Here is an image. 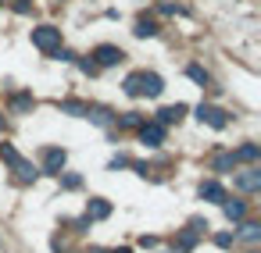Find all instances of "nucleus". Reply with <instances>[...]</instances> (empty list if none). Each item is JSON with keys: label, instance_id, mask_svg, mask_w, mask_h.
<instances>
[{"label": "nucleus", "instance_id": "obj_1", "mask_svg": "<svg viewBox=\"0 0 261 253\" xmlns=\"http://www.w3.org/2000/svg\"><path fill=\"white\" fill-rule=\"evenodd\" d=\"M33 47H40L43 54H50L54 47H61V29H54V25H40V29H33Z\"/></svg>", "mask_w": 261, "mask_h": 253}, {"label": "nucleus", "instance_id": "obj_2", "mask_svg": "<svg viewBox=\"0 0 261 253\" xmlns=\"http://www.w3.org/2000/svg\"><path fill=\"white\" fill-rule=\"evenodd\" d=\"M197 118H200L204 125H211V129H225V125H229V114H225L222 107H215V104H200V107H197Z\"/></svg>", "mask_w": 261, "mask_h": 253}, {"label": "nucleus", "instance_id": "obj_3", "mask_svg": "<svg viewBox=\"0 0 261 253\" xmlns=\"http://www.w3.org/2000/svg\"><path fill=\"white\" fill-rule=\"evenodd\" d=\"M118 61H125V54H122L118 47H111V43H100V47L93 50V65H97V68H111V65H118Z\"/></svg>", "mask_w": 261, "mask_h": 253}, {"label": "nucleus", "instance_id": "obj_4", "mask_svg": "<svg viewBox=\"0 0 261 253\" xmlns=\"http://www.w3.org/2000/svg\"><path fill=\"white\" fill-rule=\"evenodd\" d=\"M65 161H68V153H65L61 146H47V150H43V171H47V175H61V171H65Z\"/></svg>", "mask_w": 261, "mask_h": 253}, {"label": "nucleus", "instance_id": "obj_5", "mask_svg": "<svg viewBox=\"0 0 261 253\" xmlns=\"http://www.w3.org/2000/svg\"><path fill=\"white\" fill-rule=\"evenodd\" d=\"M140 139H143L150 150H158V146L165 143V125H158V121L147 125V121H143V125H140Z\"/></svg>", "mask_w": 261, "mask_h": 253}, {"label": "nucleus", "instance_id": "obj_6", "mask_svg": "<svg viewBox=\"0 0 261 253\" xmlns=\"http://www.w3.org/2000/svg\"><path fill=\"white\" fill-rule=\"evenodd\" d=\"M140 86H143L140 97H161L165 93V79L154 75V72H140Z\"/></svg>", "mask_w": 261, "mask_h": 253}, {"label": "nucleus", "instance_id": "obj_7", "mask_svg": "<svg viewBox=\"0 0 261 253\" xmlns=\"http://www.w3.org/2000/svg\"><path fill=\"white\" fill-rule=\"evenodd\" d=\"M236 189H243V193H257V189H261V168H247L243 175H236Z\"/></svg>", "mask_w": 261, "mask_h": 253}, {"label": "nucleus", "instance_id": "obj_8", "mask_svg": "<svg viewBox=\"0 0 261 253\" xmlns=\"http://www.w3.org/2000/svg\"><path fill=\"white\" fill-rule=\"evenodd\" d=\"M200 200H207V203H222L225 200V189H222V182H215V178H207V182H200Z\"/></svg>", "mask_w": 261, "mask_h": 253}, {"label": "nucleus", "instance_id": "obj_9", "mask_svg": "<svg viewBox=\"0 0 261 253\" xmlns=\"http://www.w3.org/2000/svg\"><path fill=\"white\" fill-rule=\"evenodd\" d=\"M108 214H111V203H108V200H100V196H93V200L86 203V217H90V221H104Z\"/></svg>", "mask_w": 261, "mask_h": 253}, {"label": "nucleus", "instance_id": "obj_10", "mask_svg": "<svg viewBox=\"0 0 261 253\" xmlns=\"http://www.w3.org/2000/svg\"><path fill=\"white\" fill-rule=\"evenodd\" d=\"M222 210H225L229 221H243V217H247V200H229V196H225V200H222Z\"/></svg>", "mask_w": 261, "mask_h": 253}, {"label": "nucleus", "instance_id": "obj_11", "mask_svg": "<svg viewBox=\"0 0 261 253\" xmlns=\"http://www.w3.org/2000/svg\"><path fill=\"white\" fill-rule=\"evenodd\" d=\"M193 246H197V232H193V228H182L179 239L172 242V253H190Z\"/></svg>", "mask_w": 261, "mask_h": 253}, {"label": "nucleus", "instance_id": "obj_12", "mask_svg": "<svg viewBox=\"0 0 261 253\" xmlns=\"http://www.w3.org/2000/svg\"><path fill=\"white\" fill-rule=\"evenodd\" d=\"M186 114V104H172V107H161L158 111V125H172V121H179Z\"/></svg>", "mask_w": 261, "mask_h": 253}, {"label": "nucleus", "instance_id": "obj_13", "mask_svg": "<svg viewBox=\"0 0 261 253\" xmlns=\"http://www.w3.org/2000/svg\"><path fill=\"white\" fill-rule=\"evenodd\" d=\"M232 239H243V242H257V239H261V225H257V221H243V225H240V232H236Z\"/></svg>", "mask_w": 261, "mask_h": 253}, {"label": "nucleus", "instance_id": "obj_14", "mask_svg": "<svg viewBox=\"0 0 261 253\" xmlns=\"http://www.w3.org/2000/svg\"><path fill=\"white\" fill-rule=\"evenodd\" d=\"M33 107H36L33 93H15V97H11V111H15V114H25V111H33Z\"/></svg>", "mask_w": 261, "mask_h": 253}, {"label": "nucleus", "instance_id": "obj_15", "mask_svg": "<svg viewBox=\"0 0 261 253\" xmlns=\"http://www.w3.org/2000/svg\"><path fill=\"white\" fill-rule=\"evenodd\" d=\"M86 118H90L93 125H111V121H115V114H111L108 107H86Z\"/></svg>", "mask_w": 261, "mask_h": 253}, {"label": "nucleus", "instance_id": "obj_16", "mask_svg": "<svg viewBox=\"0 0 261 253\" xmlns=\"http://www.w3.org/2000/svg\"><path fill=\"white\" fill-rule=\"evenodd\" d=\"M15 171H18V182H36V178H40V168H33L29 161H18Z\"/></svg>", "mask_w": 261, "mask_h": 253}, {"label": "nucleus", "instance_id": "obj_17", "mask_svg": "<svg viewBox=\"0 0 261 253\" xmlns=\"http://www.w3.org/2000/svg\"><path fill=\"white\" fill-rule=\"evenodd\" d=\"M232 157H236V161H257V157H261V150H257V143H243Z\"/></svg>", "mask_w": 261, "mask_h": 253}, {"label": "nucleus", "instance_id": "obj_18", "mask_svg": "<svg viewBox=\"0 0 261 253\" xmlns=\"http://www.w3.org/2000/svg\"><path fill=\"white\" fill-rule=\"evenodd\" d=\"M211 168H215L218 175H225V171H232V168H236V157H232V153H218Z\"/></svg>", "mask_w": 261, "mask_h": 253}, {"label": "nucleus", "instance_id": "obj_19", "mask_svg": "<svg viewBox=\"0 0 261 253\" xmlns=\"http://www.w3.org/2000/svg\"><path fill=\"white\" fill-rule=\"evenodd\" d=\"M186 75H190L197 86H207V82H211V79H207V72H204L200 65H186Z\"/></svg>", "mask_w": 261, "mask_h": 253}, {"label": "nucleus", "instance_id": "obj_20", "mask_svg": "<svg viewBox=\"0 0 261 253\" xmlns=\"http://www.w3.org/2000/svg\"><path fill=\"white\" fill-rule=\"evenodd\" d=\"M133 33H136V36H140V40H147V36H154V33H158V25H154V22H147V18H140V22H136V29H133Z\"/></svg>", "mask_w": 261, "mask_h": 253}, {"label": "nucleus", "instance_id": "obj_21", "mask_svg": "<svg viewBox=\"0 0 261 253\" xmlns=\"http://www.w3.org/2000/svg\"><path fill=\"white\" fill-rule=\"evenodd\" d=\"M125 93H129V97H140V93H143V86H140V72H133V75L125 79Z\"/></svg>", "mask_w": 261, "mask_h": 253}, {"label": "nucleus", "instance_id": "obj_22", "mask_svg": "<svg viewBox=\"0 0 261 253\" xmlns=\"http://www.w3.org/2000/svg\"><path fill=\"white\" fill-rule=\"evenodd\" d=\"M0 157H4V161H8L11 168H15V164L22 161V157H18V150H15V146H8V143H0Z\"/></svg>", "mask_w": 261, "mask_h": 253}, {"label": "nucleus", "instance_id": "obj_23", "mask_svg": "<svg viewBox=\"0 0 261 253\" xmlns=\"http://www.w3.org/2000/svg\"><path fill=\"white\" fill-rule=\"evenodd\" d=\"M61 114H86V104H79V100H65V104H61Z\"/></svg>", "mask_w": 261, "mask_h": 253}, {"label": "nucleus", "instance_id": "obj_24", "mask_svg": "<svg viewBox=\"0 0 261 253\" xmlns=\"http://www.w3.org/2000/svg\"><path fill=\"white\" fill-rule=\"evenodd\" d=\"M118 125H122V129H140V125H143V118H140L136 111H129V114H122V121H118Z\"/></svg>", "mask_w": 261, "mask_h": 253}, {"label": "nucleus", "instance_id": "obj_25", "mask_svg": "<svg viewBox=\"0 0 261 253\" xmlns=\"http://www.w3.org/2000/svg\"><path fill=\"white\" fill-rule=\"evenodd\" d=\"M50 57H54V61H75V54H72V50H65V47H54V50H50Z\"/></svg>", "mask_w": 261, "mask_h": 253}, {"label": "nucleus", "instance_id": "obj_26", "mask_svg": "<svg viewBox=\"0 0 261 253\" xmlns=\"http://www.w3.org/2000/svg\"><path fill=\"white\" fill-rule=\"evenodd\" d=\"M232 242H236V239H232V232H218V235H215V246H222V249H229Z\"/></svg>", "mask_w": 261, "mask_h": 253}, {"label": "nucleus", "instance_id": "obj_27", "mask_svg": "<svg viewBox=\"0 0 261 253\" xmlns=\"http://www.w3.org/2000/svg\"><path fill=\"white\" fill-rule=\"evenodd\" d=\"M61 185H65V189H79L83 178H79V175H61Z\"/></svg>", "mask_w": 261, "mask_h": 253}, {"label": "nucleus", "instance_id": "obj_28", "mask_svg": "<svg viewBox=\"0 0 261 253\" xmlns=\"http://www.w3.org/2000/svg\"><path fill=\"white\" fill-rule=\"evenodd\" d=\"M79 68H83L86 75H97V72H100V68L93 65V57H83V61H79Z\"/></svg>", "mask_w": 261, "mask_h": 253}, {"label": "nucleus", "instance_id": "obj_29", "mask_svg": "<svg viewBox=\"0 0 261 253\" xmlns=\"http://www.w3.org/2000/svg\"><path fill=\"white\" fill-rule=\"evenodd\" d=\"M125 164H129V157H122V153L111 157V171H118V168H125Z\"/></svg>", "mask_w": 261, "mask_h": 253}, {"label": "nucleus", "instance_id": "obj_30", "mask_svg": "<svg viewBox=\"0 0 261 253\" xmlns=\"http://www.w3.org/2000/svg\"><path fill=\"white\" fill-rule=\"evenodd\" d=\"M90 225H93V221H90V217H86V214H83V217H79V221H75V232H90Z\"/></svg>", "mask_w": 261, "mask_h": 253}, {"label": "nucleus", "instance_id": "obj_31", "mask_svg": "<svg viewBox=\"0 0 261 253\" xmlns=\"http://www.w3.org/2000/svg\"><path fill=\"white\" fill-rule=\"evenodd\" d=\"M15 11H18V15H29V11H33V4H29V0H18Z\"/></svg>", "mask_w": 261, "mask_h": 253}, {"label": "nucleus", "instance_id": "obj_32", "mask_svg": "<svg viewBox=\"0 0 261 253\" xmlns=\"http://www.w3.org/2000/svg\"><path fill=\"white\" fill-rule=\"evenodd\" d=\"M115 253H133V249H129V246H122V249H115Z\"/></svg>", "mask_w": 261, "mask_h": 253}, {"label": "nucleus", "instance_id": "obj_33", "mask_svg": "<svg viewBox=\"0 0 261 253\" xmlns=\"http://www.w3.org/2000/svg\"><path fill=\"white\" fill-rule=\"evenodd\" d=\"M90 253H104V249H97V246H93V249H90Z\"/></svg>", "mask_w": 261, "mask_h": 253}, {"label": "nucleus", "instance_id": "obj_34", "mask_svg": "<svg viewBox=\"0 0 261 253\" xmlns=\"http://www.w3.org/2000/svg\"><path fill=\"white\" fill-rule=\"evenodd\" d=\"M0 132H4V118H0Z\"/></svg>", "mask_w": 261, "mask_h": 253}]
</instances>
